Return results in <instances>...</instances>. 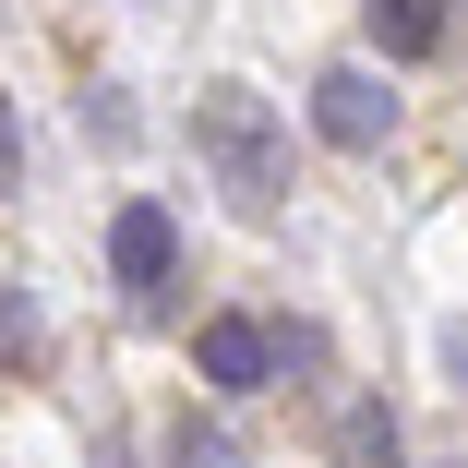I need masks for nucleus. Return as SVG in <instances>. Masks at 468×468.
<instances>
[{"label": "nucleus", "mask_w": 468, "mask_h": 468, "mask_svg": "<svg viewBox=\"0 0 468 468\" xmlns=\"http://www.w3.org/2000/svg\"><path fill=\"white\" fill-rule=\"evenodd\" d=\"M313 133L336 144V156H372L397 133V97H385V72H360V60H336L324 84H313Z\"/></svg>", "instance_id": "f03ea898"}, {"label": "nucleus", "mask_w": 468, "mask_h": 468, "mask_svg": "<svg viewBox=\"0 0 468 468\" xmlns=\"http://www.w3.org/2000/svg\"><path fill=\"white\" fill-rule=\"evenodd\" d=\"M193 156L217 168V193L240 217H276V205H289V121H276L252 84H205V97H193Z\"/></svg>", "instance_id": "f257e3e1"}, {"label": "nucleus", "mask_w": 468, "mask_h": 468, "mask_svg": "<svg viewBox=\"0 0 468 468\" xmlns=\"http://www.w3.org/2000/svg\"><path fill=\"white\" fill-rule=\"evenodd\" d=\"M444 13H468V0H444Z\"/></svg>", "instance_id": "f8f14e48"}, {"label": "nucleus", "mask_w": 468, "mask_h": 468, "mask_svg": "<svg viewBox=\"0 0 468 468\" xmlns=\"http://www.w3.org/2000/svg\"><path fill=\"white\" fill-rule=\"evenodd\" d=\"M205 385H217V397L276 385V348H264V324H252V313H217V324H205Z\"/></svg>", "instance_id": "20e7f679"}, {"label": "nucleus", "mask_w": 468, "mask_h": 468, "mask_svg": "<svg viewBox=\"0 0 468 468\" xmlns=\"http://www.w3.org/2000/svg\"><path fill=\"white\" fill-rule=\"evenodd\" d=\"M348 468H409V456H397V420H385V409H348Z\"/></svg>", "instance_id": "423d86ee"}, {"label": "nucleus", "mask_w": 468, "mask_h": 468, "mask_svg": "<svg viewBox=\"0 0 468 468\" xmlns=\"http://www.w3.org/2000/svg\"><path fill=\"white\" fill-rule=\"evenodd\" d=\"M444 0H372V48H385V60H432L444 48Z\"/></svg>", "instance_id": "39448f33"}, {"label": "nucleus", "mask_w": 468, "mask_h": 468, "mask_svg": "<svg viewBox=\"0 0 468 468\" xmlns=\"http://www.w3.org/2000/svg\"><path fill=\"white\" fill-rule=\"evenodd\" d=\"M168 468H240V444H229L217 420H180V432H168Z\"/></svg>", "instance_id": "0eeeda50"}, {"label": "nucleus", "mask_w": 468, "mask_h": 468, "mask_svg": "<svg viewBox=\"0 0 468 468\" xmlns=\"http://www.w3.org/2000/svg\"><path fill=\"white\" fill-rule=\"evenodd\" d=\"M444 372H456V397H468V324H444Z\"/></svg>", "instance_id": "9b49d317"}, {"label": "nucleus", "mask_w": 468, "mask_h": 468, "mask_svg": "<svg viewBox=\"0 0 468 468\" xmlns=\"http://www.w3.org/2000/svg\"><path fill=\"white\" fill-rule=\"evenodd\" d=\"M25 180V133H13V109H0V193Z\"/></svg>", "instance_id": "9d476101"}, {"label": "nucleus", "mask_w": 468, "mask_h": 468, "mask_svg": "<svg viewBox=\"0 0 468 468\" xmlns=\"http://www.w3.org/2000/svg\"><path fill=\"white\" fill-rule=\"evenodd\" d=\"M109 276H121L133 301H156L168 276H180V229H168V205H121V217H109Z\"/></svg>", "instance_id": "7ed1b4c3"}, {"label": "nucleus", "mask_w": 468, "mask_h": 468, "mask_svg": "<svg viewBox=\"0 0 468 468\" xmlns=\"http://www.w3.org/2000/svg\"><path fill=\"white\" fill-rule=\"evenodd\" d=\"M84 133H97V144H133V109H121V84H84Z\"/></svg>", "instance_id": "1a4fd4ad"}, {"label": "nucleus", "mask_w": 468, "mask_h": 468, "mask_svg": "<svg viewBox=\"0 0 468 468\" xmlns=\"http://www.w3.org/2000/svg\"><path fill=\"white\" fill-rule=\"evenodd\" d=\"M264 348H276V372H301V385L324 372V324H264Z\"/></svg>", "instance_id": "6e6552de"}]
</instances>
